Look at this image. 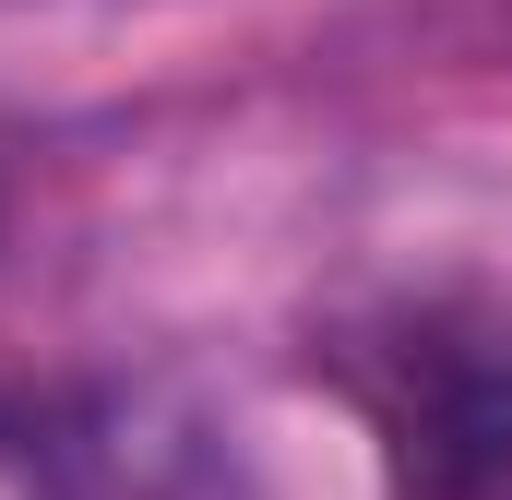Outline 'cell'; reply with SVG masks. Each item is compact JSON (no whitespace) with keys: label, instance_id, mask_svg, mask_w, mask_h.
Returning <instances> with one entry per match:
<instances>
[{"label":"cell","instance_id":"obj_1","mask_svg":"<svg viewBox=\"0 0 512 500\" xmlns=\"http://www.w3.org/2000/svg\"><path fill=\"white\" fill-rule=\"evenodd\" d=\"M370 417L417 500H512V346L417 310L370 358Z\"/></svg>","mask_w":512,"mask_h":500}]
</instances>
